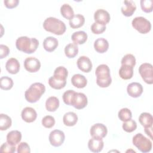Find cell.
<instances>
[{
    "mask_svg": "<svg viewBox=\"0 0 153 153\" xmlns=\"http://www.w3.org/2000/svg\"><path fill=\"white\" fill-rule=\"evenodd\" d=\"M39 45V41L35 38H29L22 36L18 38L16 41V46L17 50L27 54L34 53Z\"/></svg>",
    "mask_w": 153,
    "mask_h": 153,
    "instance_id": "cell-1",
    "label": "cell"
},
{
    "mask_svg": "<svg viewBox=\"0 0 153 153\" xmlns=\"http://www.w3.org/2000/svg\"><path fill=\"white\" fill-rule=\"evenodd\" d=\"M43 27L46 31L57 35H63L66 30L65 23L53 17H48L44 20L43 23Z\"/></svg>",
    "mask_w": 153,
    "mask_h": 153,
    "instance_id": "cell-2",
    "label": "cell"
},
{
    "mask_svg": "<svg viewBox=\"0 0 153 153\" xmlns=\"http://www.w3.org/2000/svg\"><path fill=\"white\" fill-rule=\"evenodd\" d=\"M95 74L96 76L97 84L102 88L108 87L112 82V78L110 74V69L108 65L102 64L96 69Z\"/></svg>",
    "mask_w": 153,
    "mask_h": 153,
    "instance_id": "cell-3",
    "label": "cell"
},
{
    "mask_svg": "<svg viewBox=\"0 0 153 153\" xmlns=\"http://www.w3.org/2000/svg\"><path fill=\"white\" fill-rule=\"evenodd\" d=\"M45 91V85L41 82L32 84L26 90L25 97L26 100L30 103H35L39 100Z\"/></svg>",
    "mask_w": 153,
    "mask_h": 153,
    "instance_id": "cell-4",
    "label": "cell"
},
{
    "mask_svg": "<svg viewBox=\"0 0 153 153\" xmlns=\"http://www.w3.org/2000/svg\"><path fill=\"white\" fill-rule=\"evenodd\" d=\"M132 142L133 144L142 152H148L152 149V145L151 140L140 133H137L133 136Z\"/></svg>",
    "mask_w": 153,
    "mask_h": 153,
    "instance_id": "cell-5",
    "label": "cell"
},
{
    "mask_svg": "<svg viewBox=\"0 0 153 153\" xmlns=\"http://www.w3.org/2000/svg\"><path fill=\"white\" fill-rule=\"evenodd\" d=\"M132 26L140 33L145 34L148 33L151 29L150 22L146 18L139 16L134 18L131 22Z\"/></svg>",
    "mask_w": 153,
    "mask_h": 153,
    "instance_id": "cell-6",
    "label": "cell"
},
{
    "mask_svg": "<svg viewBox=\"0 0 153 153\" xmlns=\"http://www.w3.org/2000/svg\"><path fill=\"white\" fill-rule=\"evenodd\" d=\"M139 72L143 81L148 84L153 83L152 65L149 63H143L139 68Z\"/></svg>",
    "mask_w": 153,
    "mask_h": 153,
    "instance_id": "cell-7",
    "label": "cell"
},
{
    "mask_svg": "<svg viewBox=\"0 0 153 153\" xmlns=\"http://www.w3.org/2000/svg\"><path fill=\"white\" fill-rule=\"evenodd\" d=\"M87 97L85 94L75 92L71 100V106H74L77 109H81L87 106Z\"/></svg>",
    "mask_w": 153,
    "mask_h": 153,
    "instance_id": "cell-8",
    "label": "cell"
},
{
    "mask_svg": "<svg viewBox=\"0 0 153 153\" xmlns=\"http://www.w3.org/2000/svg\"><path fill=\"white\" fill-rule=\"evenodd\" d=\"M49 141L50 144L54 147L61 146L65 139V136L63 131L60 130H54L49 134Z\"/></svg>",
    "mask_w": 153,
    "mask_h": 153,
    "instance_id": "cell-9",
    "label": "cell"
},
{
    "mask_svg": "<svg viewBox=\"0 0 153 153\" xmlns=\"http://www.w3.org/2000/svg\"><path fill=\"white\" fill-rule=\"evenodd\" d=\"M90 133L92 137L103 139L106 136L108 129L104 124L102 123H97L91 127Z\"/></svg>",
    "mask_w": 153,
    "mask_h": 153,
    "instance_id": "cell-10",
    "label": "cell"
},
{
    "mask_svg": "<svg viewBox=\"0 0 153 153\" xmlns=\"http://www.w3.org/2000/svg\"><path fill=\"white\" fill-rule=\"evenodd\" d=\"M24 67L29 72H36L39 70L41 63L38 59L33 57H29L24 61Z\"/></svg>",
    "mask_w": 153,
    "mask_h": 153,
    "instance_id": "cell-11",
    "label": "cell"
},
{
    "mask_svg": "<svg viewBox=\"0 0 153 153\" xmlns=\"http://www.w3.org/2000/svg\"><path fill=\"white\" fill-rule=\"evenodd\" d=\"M94 19L95 22L106 25L110 21L111 17L109 13L103 9H99L96 10L94 14Z\"/></svg>",
    "mask_w": 153,
    "mask_h": 153,
    "instance_id": "cell-12",
    "label": "cell"
},
{
    "mask_svg": "<svg viewBox=\"0 0 153 153\" xmlns=\"http://www.w3.org/2000/svg\"><path fill=\"white\" fill-rule=\"evenodd\" d=\"M127 91L130 96L134 98L139 97L143 93V87L140 83L133 82L127 85Z\"/></svg>",
    "mask_w": 153,
    "mask_h": 153,
    "instance_id": "cell-13",
    "label": "cell"
},
{
    "mask_svg": "<svg viewBox=\"0 0 153 153\" xmlns=\"http://www.w3.org/2000/svg\"><path fill=\"white\" fill-rule=\"evenodd\" d=\"M76 64L78 69L84 72L88 73L92 69V63L87 56H80L77 60Z\"/></svg>",
    "mask_w": 153,
    "mask_h": 153,
    "instance_id": "cell-14",
    "label": "cell"
},
{
    "mask_svg": "<svg viewBox=\"0 0 153 153\" xmlns=\"http://www.w3.org/2000/svg\"><path fill=\"white\" fill-rule=\"evenodd\" d=\"M22 118L26 123H32L33 122L36 117L37 113L36 111L31 107L25 108L21 113Z\"/></svg>",
    "mask_w": 153,
    "mask_h": 153,
    "instance_id": "cell-15",
    "label": "cell"
},
{
    "mask_svg": "<svg viewBox=\"0 0 153 153\" xmlns=\"http://www.w3.org/2000/svg\"><path fill=\"white\" fill-rule=\"evenodd\" d=\"M104 146L102 139L92 137L88 142V148L93 152H99L102 151Z\"/></svg>",
    "mask_w": 153,
    "mask_h": 153,
    "instance_id": "cell-16",
    "label": "cell"
},
{
    "mask_svg": "<svg viewBox=\"0 0 153 153\" xmlns=\"http://www.w3.org/2000/svg\"><path fill=\"white\" fill-rule=\"evenodd\" d=\"M136 6L133 1H124L121 10L124 16L126 17L131 16L136 11Z\"/></svg>",
    "mask_w": 153,
    "mask_h": 153,
    "instance_id": "cell-17",
    "label": "cell"
},
{
    "mask_svg": "<svg viewBox=\"0 0 153 153\" xmlns=\"http://www.w3.org/2000/svg\"><path fill=\"white\" fill-rule=\"evenodd\" d=\"M59 45L58 40L53 36H48L43 41V47L48 52L54 51Z\"/></svg>",
    "mask_w": 153,
    "mask_h": 153,
    "instance_id": "cell-18",
    "label": "cell"
},
{
    "mask_svg": "<svg viewBox=\"0 0 153 153\" xmlns=\"http://www.w3.org/2000/svg\"><path fill=\"white\" fill-rule=\"evenodd\" d=\"M6 70L11 74H16L20 70V63L15 58L9 59L5 64Z\"/></svg>",
    "mask_w": 153,
    "mask_h": 153,
    "instance_id": "cell-19",
    "label": "cell"
},
{
    "mask_svg": "<svg viewBox=\"0 0 153 153\" xmlns=\"http://www.w3.org/2000/svg\"><path fill=\"white\" fill-rule=\"evenodd\" d=\"M94 48L97 52L104 53L109 48L108 41L103 38H99L94 41Z\"/></svg>",
    "mask_w": 153,
    "mask_h": 153,
    "instance_id": "cell-20",
    "label": "cell"
},
{
    "mask_svg": "<svg viewBox=\"0 0 153 153\" xmlns=\"http://www.w3.org/2000/svg\"><path fill=\"white\" fill-rule=\"evenodd\" d=\"M71 82L74 87L78 88H82L86 86L87 84V80L84 75L77 74L74 75L72 76Z\"/></svg>",
    "mask_w": 153,
    "mask_h": 153,
    "instance_id": "cell-21",
    "label": "cell"
},
{
    "mask_svg": "<svg viewBox=\"0 0 153 153\" xmlns=\"http://www.w3.org/2000/svg\"><path fill=\"white\" fill-rule=\"evenodd\" d=\"M22 139V133L19 130H12L7 135V142L13 145H16L20 143Z\"/></svg>",
    "mask_w": 153,
    "mask_h": 153,
    "instance_id": "cell-22",
    "label": "cell"
},
{
    "mask_svg": "<svg viewBox=\"0 0 153 153\" xmlns=\"http://www.w3.org/2000/svg\"><path fill=\"white\" fill-rule=\"evenodd\" d=\"M87 34L84 31H77L74 32L71 35V39L76 45L85 43L87 39Z\"/></svg>",
    "mask_w": 153,
    "mask_h": 153,
    "instance_id": "cell-23",
    "label": "cell"
},
{
    "mask_svg": "<svg viewBox=\"0 0 153 153\" xmlns=\"http://www.w3.org/2000/svg\"><path fill=\"white\" fill-rule=\"evenodd\" d=\"M78 121V116L74 112H68L65 114L63 117V122L66 126H74Z\"/></svg>",
    "mask_w": 153,
    "mask_h": 153,
    "instance_id": "cell-24",
    "label": "cell"
},
{
    "mask_svg": "<svg viewBox=\"0 0 153 153\" xmlns=\"http://www.w3.org/2000/svg\"><path fill=\"white\" fill-rule=\"evenodd\" d=\"M139 121L145 128L152 127L153 124V117L150 113L142 112L139 117Z\"/></svg>",
    "mask_w": 153,
    "mask_h": 153,
    "instance_id": "cell-25",
    "label": "cell"
},
{
    "mask_svg": "<svg viewBox=\"0 0 153 153\" xmlns=\"http://www.w3.org/2000/svg\"><path fill=\"white\" fill-rule=\"evenodd\" d=\"M69 26L72 29H77L82 26L85 23L84 17L80 14L74 15V16L69 20Z\"/></svg>",
    "mask_w": 153,
    "mask_h": 153,
    "instance_id": "cell-26",
    "label": "cell"
},
{
    "mask_svg": "<svg viewBox=\"0 0 153 153\" xmlns=\"http://www.w3.org/2000/svg\"><path fill=\"white\" fill-rule=\"evenodd\" d=\"M119 75L123 79H131L133 75V67L121 65L119 70Z\"/></svg>",
    "mask_w": 153,
    "mask_h": 153,
    "instance_id": "cell-27",
    "label": "cell"
},
{
    "mask_svg": "<svg viewBox=\"0 0 153 153\" xmlns=\"http://www.w3.org/2000/svg\"><path fill=\"white\" fill-rule=\"evenodd\" d=\"M59 106V100L55 96L48 97L45 102V108L48 111L54 112Z\"/></svg>",
    "mask_w": 153,
    "mask_h": 153,
    "instance_id": "cell-28",
    "label": "cell"
},
{
    "mask_svg": "<svg viewBox=\"0 0 153 153\" xmlns=\"http://www.w3.org/2000/svg\"><path fill=\"white\" fill-rule=\"evenodd\" d=\"M64 51L67 57L74 58L78 54V47L76 44L74 43H70L65 46Z\"/></svg>",
    "mask_w": 153,
    "mask_h": 153,
    "instance_id": "cell-29",
    "label": "cell"
},
{
    "mask_svg": "<svg viewBox=\"0 0 153 153\" xmlns=\"http://www.w3.org/2000/svg\"><path fill=\"white\" fill-rule=\"evenodd\" d=\"M48 84L51 88L56 90H60L65 87L66 84V80H61L52 76L48 79Z\"/></svg>",
    "mask_w": 153,
    "mask_h": 153,
    "instance_id": "cell-30",
    "label": "cell"
},
{
    "mask_svg": "<svg viewBox=\"0 0 153 153\" xmlns=\"http://www.w3.org/2000/svg\"><path fill=\"white\" fill-rule=\"evenodd\" d=\"M60 13L64 18L69 20L74 16V10L68 4H64L61 6Z\"/></svg>",
    "mask_w": 153,
    "mask_h": 153,
    "instance_id": "cell-31",
    "label": "cell"
},
{
    "mask_svg": "<svg viewBox=\"0 0 153 153\" xmlns=\"http://www.w3.org/2000/svg\"><path fill=\"white\" fill-rule=\"evenodd\" d=\"M11 118L4 114H0V130H6L11 126Z\"/></svg>",
    "mask_w": 153,
    "mask_h": 153,
    "instance_id": "cell-32",
    "label": "cell"
},
{
    "mask_svg": "<svg viewBox=\"0 0 153 153\" xmlns=\"http://www.w3.org/2000/svg\"><path fill=\"white\" fill-rule=\"evenodd\" d=\"M68 75V72L66 68H65L64 66H61L56 68V69L54 71V74L53 76L59 79L66 80Z\"/></svg>",
    "mask_w": 153,
    "mask_h": 153,
    "instance_id": "cell-33",
    "label": "cell"
},
{
    "mask_svg": "<svg viewBox=\"0 0 153 153\" xmlns=\"http://www.w3.org/2000/svg\"><path fill=\"white\" fill-rule=\"evenodd\" d=\"M13 86V79L7 76H2L0 79V87L1 89L4 90H10Z\"/></svg>",
    "mask_w": 153,
    "mask_h": 153,
    "instance_id": "cell-34",
    "label": "cell"
},
{
    "mask_svg": "<svg viewBox=\"0 0 153 153\" xmlns=\"http://www.w3.org/2000/svg\"><path fill=\"white\" fill-rule=\"evenodd\" d=\"M118 115V118L121 121L125 122L131 118L132 113L129 109L127 108H124L119 111Z\"/></svg>",
    "mask_w": 153,
    "mask_h": 153,
    "instance_id": "cell-35",
    "label": "cell"
},
{
    "mask_svg": "<svg viewBox=\"0 0 153 153\" xmlns=\"http://www.w3.org/2000/svg\"><path fill=\"white\" fill-rule=\"evenodd\" d=\"M122 127L125 131L127 133H131L136 129L137 123L134 120L131 118L129 120L124 122Z\"/></svg>",
    "mask_w": 153,
    "mask_h": 153,
    "instance_id": "cell-36",
    "label": "cell"
},
{
    "mask_svg": "<svg viewBox=\"0 0 153 153\" xmlns=\"http://www.w3.org/2000/svg\"><path fill=\"white\" fill-rule=\"evenodd\" d=\"M121 65H127L133 67L136 65V58L131 54H127L125 55L121 62Z\"/></svg>",
    "mask_w": 153,
    "mask_h": 153,
    "instance_id": "cell-37",
    "label": "cell"
},
{
    "mask_svg": "<svg viewBox=\"0 0 153 153\" xmlns=\"http://www.w3.org/2000/svg\"><path fill=\"white\" fill-rule=\"evenodd\" d=\"M140 7L143 11L145 13H151L153 9L152 0H141Z\"/></svg>",
    "mask_w": 153,
    "mask_h": 153,
    "instance_id": "cell-38",
    "label": "cell"
},
{
    "mask_svg": "<svg viewBox=\"0 0 153 153\" xmlns=\"http://www.w3.org/2000/svg\"><path fill=\"white\" fill-rule=\"evenodd\" d=\"M106 25L94 22L91 26V30L94 34H101L106 30Z\"/></svg>",
    "mask_w": 153,
    "mask_h": 153,
    "instance_id": "cell-39",
    "label": "cell"
},
{
    "mask_svg": "<svg viewBox=\"0 0 153 153\" xmlns=\"http://www.w3.org/2000/svg\"><path fill=\"white\" fill-rule=\"evenodd\" d=\"M42 124L45 128H51L55 124V119L51 115H46L42 119Z\"/></svg>",
    "mask_w": 153,
    "mask_h": 153,
    "instance_id": "cell-40",
    "label": "cell"
},
{
    "mask_svg": "<svg viewBox=\"0 0 153 153\" xmlns=\"http://www.w3.org/2000/svg\"><path fill=\"white\" fill-rule=\"evenodd\" d=\"M16 146L13 145L9 143L4 142L1 146L0 151L1 152H7V153H13L16 152Z\"/></svg>",
    "mask_w": 153,
    "mask_h": 153,
    "instance_id": "cell-41",
    "label": "cell"
},
{
    "mask_svg": "<svg viewBox=\"0 0 153 153\" xmlns=\"http://www.w3.org/2000/svg\"><path fill=\"white\" fill-rule=\"evenodd\" d=\"M75 92V91L73 90H68L63 93L62 97H63V100L65 104L68 105H71V100Z\"/></svg>",
    "mask_w": 153,
    "mask_h": 153,
    "instance_id": "cell-42",
    "label": "cell"
},
{
    "mask_svg": "<svg viewBox=\"0 0 153 153\" xmlns=\"http://www.w3.org/2000/svg\"><path fill=\"white\" fill-rule=\"evenodd\" d=\"M17 152L18 153H29L30 152V149L27 143L22 142H20L17 148Z\"/></svg>",
    "mask_w": 153,
    "mask_h": 153,
    "instance_id": "cell-43",
    "label": "cell"
},
{
    "mask_svg": "<svg viewBox=\"0 0 153 153\" xmlns=\"http://www.w3.org/2000/svg\"><path fill=\"white\" fill-rule=\"evenodd\" d=\"M10 53L9 48L4 44L0 45V59H2L6 57Z\"/></svg>",
    "mask_w": 153,
    "mask_h": 153,
    "instance_id": "cell-44",
    "label": "cell"
},
{
    "mask_svg": "<svg viewBox=\"0 0 153 153\" xmlns=\"http://www.w3.org/2000/svg\"><path fill=\"white\" fill-rule=\"evenodd\" d=\"M4 5L7 8H13L16 7L19 3V0H5L4 1Z\"/></svg>",
    "mask_w": 153,
    "mask_h": 153,
    "instance_id": "cell-45",
    "label": "cell"
},
{
    "mask_svg": "<svg viewBox=\"0 0 153 153\" xmlns=\"http://www.w3.org/2000/svg\"><path fill=\"white\" fill-rule=\"evenodd\" d=\"M145 132L146 134L150 137V138L152 139V126L149 127H146L145 128Z\"/></svg>",
    "mask_w": 153,
    "mask_h": 153,
    "instance_id": "cell-46",
    "label": "cell"
}]
</instances>
